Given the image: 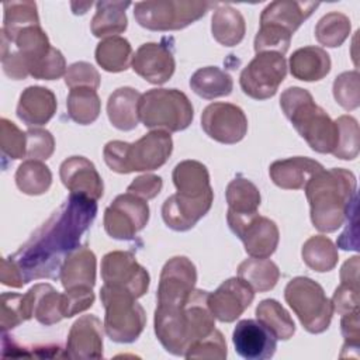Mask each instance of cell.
I'll return each mask as SVG.
<instances>
[{
    "mask_svg": "<svg viewBox=\"0 0 360 360\" xmlns=\"http://www.w3.org/2000/svg\"><path fill=\"white\" fill-rule=\"evenodd\" d=\"M97 214V202L70 193L51 218L8 259L24 284L38 278H56L65 259L79 248L82 235Z\"/></svg>",
    "mask_w": 360,
    "mask_h": 360,
    "instance_id": "1",
    "label": "cell"
},
{
    "mask_svg": "<svg viewBox=\"0 0 360 360\" xmlns=\"http://www.w3.org/2000/svg\"><path fill=\"white\" fill-rule=\"evenodd\" d=\"M215 329L208 308V291L193 290L188 300L177 307H156L155 333L160 345L174 356H184L188 347Z\"/></svg>",
    "mask_w": 360,
    "mask_h": 360,
    "instance_id": "2",
    "label": "cell"
},
{
    "mask_svg": "<svg viewBox=\"0 0 360 360\" xmlns=\"http://www.w3.org/2000/svg\"><path fill=\"white\" fill-rule=\"evenodd\" d=\"M356 176L340 167L322 169L307 183L305 195L311 208V221L321 232H335L356 210Z\"/></svg>",
    "mask_w": 360,
    "mask_h": 360,
    "instance_id": "3",
    "label": "cell"
},
{
    "mask_svg": "<svg viewBox=\"0 0 360 360\" xmlns=\"http://www.w3.org/2000/svg\"><path fill=\"white\" fill-rule=\"evenodd\" d=\"M280 107L311 149L319 153L333 152L338 143L336 122L315 104L309 91L301 87H288L281 93Z\"/></svg>",
    "mask_w": 360,
    "mask_h": 360,
    "instance_id": "4",
    "label": "cell"
},
{
    "mask_svg": "<svg viewBox=\"0 0 360 360\" xmlns=\"http://www.w3.org/2000/svg\"><path fill=\"white\" fill-rule=\"evenodd\" d=\"M173 141L166 131H150L138 141L128 143L110 141L105 143L103 156L105 165L115 173L150 172L162 167L170 158Z\"/></svg>",
    "mask_w": 360,
    "mask_h": 360,
    "instance_id": "5",
    "label": "cell"
},
{
    "mask_svg": "<svg viewBox=\"0 0 360 360\" xmlns=\"http://www.w3.org/2000/svg\"><path fill=\"white\" fill-rule=\"evenodd\" d=\"M139 121L152 131L179 132L186 129L193 118L194 108L188 97L177 89H152L141 96Z\"/></svg>",
    "mask_w": 360,
    "mask_h": 360,
    "instance_id": "6",
    "label": "cell"
},
{
    "mask_svg": "<svg viewBox=\"0 0 360 360\" xmlns=\"http://www.w3.org/2000/svg\"><path fill=\"white\" fill-rule=\"evenodd\" d=\"M100 298L105 309L104 330L117 343L135 342L146 325V314L129 292L104 284Z\"/></svg>",
    "mask_w": 360,
    "mask_h": 360,
    "instance_id": "7",
    "label": "cell"
},
{
    "mask_svg": "<svg viewBox=\"0 0 360 360\" xmlns=\"http://www.w3.org/2000/svg\"><path fill=\"white\" fill-rule=\"evenodd\" d=\"M284 298L309 333H322L329 328L333 315L332 302L312 278L298 276L290 280L284 290Z\"/></svg>",
    "mask_w": 360,
    "mask_h": 360,
    "instance_id": "8",
    "label": "cell"
},
{
    "mask_svg": "<svg viewBox=\"0 0 360 360\" xmlns=\"http://www.w3.org/2000/svg\"><path fill=\"white\" fill-rule=\"evenodd\" d=\"M211 1L162 0L139 1L134 6V17L138 24L150 31L183 30L205 15L214 7Z\"/></svg>",
    "mask_w": 360,
    "mask_h": 360,
    "instance_id": "9",
    "label": "cell"
},
{
    "mask_svg": "<svg viewBox=\"0 0 360 360\" xmlns=\"http://www.w3.org/2000/svg\"><path fill=\"white\" fill-rule=\"evenodd\" d=\"M287 75L284 55L277 52H262L243 68L239 83L246 96L255 100L273 97Z\"/></svg>",
    "mask_w": 360,
    "mask_h": 360,
    "instance_id": "10",
    "label": "cell"
},
{
    "mask_svg": "<svg viewBox=\"0 0 360 360\" xmlns=\"http://www.w3.org/2000/svg\"><path fill=\"white\" fill-rule=\"evenodd\" d=\"M226 221L231 231L243 242L249 256L257 259L270 257L278 245L280 233L274 221L255 214H235L228 211Z\"/></svg>",
    "mask_w": 360,
    "mask_h": 360,
    "instance_id": "11",
    "label": "cell"
},
{
    "mask_svg": "<svg viewBox=\"0 0 360 360\" xmlns=\"http://www.w3.org/2000/svg\"><path fill=\"white\" fill-rule=\"evenodd\" d=\"M149 221L146 200L125 193L114 198L104 211V229L114 239H132Z\"/></svg>",
    "mask_w": 360,
    "mask_h": 360,
    "instance_id": "12",
    "label": "cell"
},
{
    "mask_svg": "<svg viewBox=\"0 0 360 360\" xmlns=\"http://www.w3.org/2000/svg\"><path fill=\"white\" fill-rule=\"evenodd\" d=\"M101 277L104 284L124 290L132 297H142L149 288V273L131 252L114 250L101 260Z\"/></svg>",
    "mask_w": 360,
    "mask_h": 360,
    "instance_id": "13",
    "label": "cell"
},
{
    "mask_svg": "<svg viewBox=\"0 0 360 360\" xmlns=\"http://www.w3.org/2000/svg\"><path fill=\"white\" fill-rule=\"evenodd\" d=\"M197 270L186 256H174L162 269L158 285V305L177 307L186 304L194 290Z\"/></svg>",
    "mask_w": 360,
    "mask_h": 360,
    "instance_id": "14",
    "label": "cell"
},
{
    "mask_svg": "<svg viewBox=\"0 0 360 360\" xmlns=\"http://www.w3.org/2000/svg\"><path fill=\"white\" fill-rule=\"evenodd\" d=\"M201 127L211 139L232 145L245 138L248 118L243 110L235 104L212 103L201 114Z\"/></svg>",
    "mask_w": 360,
    "mask_h": 360,
    "instance_id": "15",
    "label": "cell"
},
{
    "mask_svg": "<svg viewBox=\"0 0 360 360\" xmlns=\"http://www.w3.org/2000/svg\"><path fill=\"white\" fill-rule=\"evenodd\" d=\"M255 298L253 288L240 277L225 280L214 292H208V308L221 322L236 321Z\"/></svg>",
    "mask_w": 360,
    "mask_h": 360,
    "instance_id": "16",
    "label": "cell"
},
{
    "mask_svg": "<svg viewBox=\"0 0 360 360\" xmlns=\"http://www.w3.org/2000/svg\"><path fill=\"white\" fill-rule=\"evenodd\" d=\"M232 342L236 353L248 360L273 357L277 349L276 336L257 319H242L236 323Z\"/></svg>",
    "mask_w": 360,
    "mask_h": 360,
    "instance_id": "17",
    "label": "cell"
},
{
    "mask_svg": "<svg viewBox=\"0 0 360 360\" xmlns=\"http://www.w3.org/2000/svg\"><path fill=\"white\" fill-rule=\"evenodd\" d=\"M131 66L146 82L163 84L173 76L176 62L167 46L158 42H148L142 44L132 55Z\"/></svg>",
    "mask_w": 360,
    "mask_h": 360,
    "instance_id": "18",
    "label": "cell"
},
{
    "mask_svg": "<svg viewBox=\"0 0 360 360\" xmlns=\"http://www.w3.org/2000/svg\"><path fill=\"white\" fill-rule=\"evenodd\" d=\"M59 176L63 186L73 194L86 195L94 201L103 197V180L93 162L83 156H70L63 160Z\"/></svg>",
    "mask_w": 360,
    "mask_h": 360,
    "instance_id": "19",
    "label": "cell"
},
{
    "mask_svg": "<svg viewBox=\"0 0 360 360\" xmlns=\"http://www.w3.org/2000/svg\"><path fill=\"white\" fill-rule=\"evenodd\" d=\"M65 357L68 359H101L103 325L94 315H83L72 325Z\"/></svg>",
    "mask_w": 360,
    "mask_h": 360,
    "instance_id": "20",
    "label": "cell"
},
{
    "mask_svg": "<svg viewBox=\"0 0 360 360\" xmlns=\"http://www.w3.org/2000/svg\"><path fill=\"white\" fill-rule=\"evenodd\" d=\"M212 200L214 198L193 200L176 193L165 200L162 205V218L173 231H188L210 211Z\"/></svg>",
    "mask_w": 360,
    "mask_h": 360,
    "instance_id": "21",
    "label": "cell"
},
{
    "mask_svg": "<svg viewBox=\"0 0 360 360\" xmlns=\"http://www.w3.org/2000/svg\"><path fill=\"white\" fill-rule=\"evenodd\" d=\"M323 166L305 156H294L276 160L270 165L269 174L276 186L284 190H300L307 186L314 174L321 172Z\"/></svg>",
    "mask_w": 360,
    "mask_h": 360,
    "instance_id": "22",
    "label": "cell"
},
{
    "mask_svg": "<svg viewBox=\"0 0 360 360\" xmlns=\"http://www.w3.org/2000/svg\"><path fill=\"white\" fill-rule=\"evenodd\" d=\"M55 94L41 86L27 87L18 100L17 117L28 127L46 124L56 112Z\"/></svg>",
    "mask_w": 360,
    "mask_h": 360,
    "instance_id": "23",
    "label": "cell"
},
{
    "mask_svg": "<svg viewBox=\"0 0 360 360\" xmlns=\"http://www.w3.org/2000/svg\"><path fill=\"white\" fill-rule=\"evenodd\" d=\"M318 6L314 1H273L262 11L260 25L276 27L292 35Z\"/></svg>",
    "mask_w": 360,
    "mask_h": 360,
    "instance_id": "24",
    "label": "cell"
},
{
    "mask_svg": "<svg viewBox=\"0 0 360 360\" xmlns=\"http://www.w3.org/2000/svg\"><path fill=\"white\" fill-rule=\"evenodd\" d=\"M96 255L87 246H79L62 264L59 278L63 288H93L96 284Z\"/></svg>",
    "mask_w": 360,
    "mask_h": 360,
    "instance_id": "25",
    "label": "cell"
},
{
    "mask_svg": "<svg viewBox=\"0 0 360 360\" xmlns=\"http://www.w3.org/2000/svg\"><path fill=\"white\" fill-rule=\"evenodd\" d=\"M177 194L193 198H214L210 184V173L198 160H183L176 165L172 174Z\"/></svg>",
    "mask_w": 360,
    "mask_h": 360,
    "instance_id": "26",
    "label": "cell"
},
{
    "mask_svg": "<svg viewBox=\"0 0 360 360\" xmlns=\"http://www.w3.org/2000/svg\"><path fill=\"white\" fill-rule=\"evenodd\" d=\"M141 93L132 87H120L107 101V115L112 127L120 131H132L139 122Z\"/></svg>",
    "mask_w": 360,
    "mask_h": 360,
    "instance_id": "27",
    "label": "cell"
},
{
    "mask_svg": "<svg viewBox=\"0 0 360 360\" xmlns=\"http://www.w3.org/2000/svg\"><path fill=\"white\" fill-rule=\"evenodd\" d=\"M330 70V58L319 46H304L290 56L291 75L302 82H318Z\"/></svg>",
    "mask_w": 360,
    "mask_h": 360,
    "instance_id": "28",
    "label": "cell"
},
{
    "mask_svg": "<svg viewBox=\"0 0 360 360\" xmlns=\"http://www.w3.org/2000/svg\"><path fill=\"white\" fill-rule=\"evenodd\" d=\"M32 307V315L42 325H53L63 316V294L51 284L39 283L27 291Z\"/></svg>",
    "mask_w": 360,
    "mask_h": 360,
    "instance_id": "29",
    "label": "cell"
},
{
    "mask_svg": "<svg viewBox=\"0 0 360 360\" xmlns=\"http://www.w3.org/2000/svg\"><path fill=\"white\" fill-rule=\"evenodd\" d=\"M91 20V34L97 38H111L124 32L128 25L125 10L129 1H98Z\"/></svg>",
    "mask_w": 360,
    "mask_h": 360,
    "instance_id": "30",
    "label": "cell"
},
{
    "mask_svg": "<svg viewBox=\"0 0 360 360\" xmlns=\"http://www.w3.org/2000/svg\"><path fill=\"white\" fill-rule=\"evenodd\" d=\"M245 31V18L236 8L222 4L214 11L211 18V32L218 44L224 46H235L243 39Z\"/></svg>",
    "mask_w": 360,
    "mask_h": 360,
    "instance_id": "31",
    "label": "cell"
},
{
    "mask_svg": "<svg viewBox=\"0 0 360 360\" xmlns=\"http://www.w3.org/2000/svg\"><path fill=\"white\" fill-rule=\"evenodd\" d=\"M190 87L197 96L205 100H214L229 96L233 89V80L229 73L218 66H205L193 73Z\"/></svg>",
    "mask_w": 360,
    "mask_h": 360,
    "instance_id": "32",
    "label": "cell"
},
{
    "mask_svg": "<svg viewBox=\"0 0 360 360\" xmlns=\"http://www.w3.org/2000/svg\"><path fill=\"white\" fill-rule=\"evenodd\" d=\"M238 277L246 281L253 291L264 292L274 288L280 277V270L277 264L269 259L252 257L238 266Z\"/></svg>",
    "mask_w": 360,
    "mask_h": 360,
    "instance_id": "33",
    "label": "cell"
},
{
    "mask_svg": "<svg viewBox=\"0 0 360 360\" xmlns=\"http://www.w3.org/2000/svg\"><path fill=\"white\" fill-rule=\"evenodd\" d=\"M132 60V48L128 39L111 37L103 39L96 48V62L105 72H124Z\"/></svg>",
    "mask_w": 360,
    "mask_h": 360,
    "instance_id": "34",
    "label": "cell"
},
{
    "mask_svg": "<svg viewBox=\"0 0 360 360\" xmlns=\"http://www.w3.org/2000/svg\"><path fill=\"white\" fill-rule=\"evenodd\" d=\"M301 255L304 263L318 273L330 271L339 259L338 248L323 235H314L308 238L302 245Z\"/></svg>",
    "mask_w": 360,
    "mask_h": 360,
    "instance_id": "35",
    "label": "cell"
},
{
    "mask_svg": "<svg viewBox=\"0 0 360 360\" xmlns=\"http://www.w3.org/2000/svg\"><path fill=\"white\" fill-rule=\"evenodd\" d=\"M256 318L276 336V339L287 340L295 333L292 318L276 300H263L256 307Z\"/></svg>",
    "mask_w": 360,
    "mask_h": 360,
    "instance_id": "36",
    "label": "cell"
},
{
    "mask_svg": "<svg viewBox=\"0 0 360 360\" xmlns=\"http://www.w3.org/2000/svg\"><path fill=\"white\" fill-rule=\"evenodd\" d=\"M66 107L69 117L75 122L80 125H89L98 118L101 101L96 90L89 87H76L70 89Z\"/></svg>",
    "mask_w": 360,
    "mask_h": 360,
    "instance_id": "37",
    "label": "cell"
},
{
    "mask_svg": "<svg viewBox=\"0 0 360 360\" xmlns=\"http://www.w3.org/2000/svg\"><path fill=\"white\" fill-rule=\"evenodd\" d=\"M15 184L24 194L41 195L51 187L52 173L41 160L28 159L18 166L15 172Z\"/></svg>",
    "mask_w": 360,
    "mask_h": 360,
    "instance_id": "38",
    "label": "cell"
},
{
    "mask_svg": "<svg viewBox=\"0 0 360 360\" xmlns=\"http://www.w3.org/2000/svg\"><path fill=\"white\" fill-rule=\"evenodd\" d=\"M226 202L231 212L235 214H255L260 205L259 188L245 177H235L229 181L225 191Z\"/></svg>",
    "mask_w": 360,
    "mask_h": 360,
    "instance_id": "39",
    "label": "cell"
},
{
    "mask_svg": "<svg viewBox=\"0 0 360 360\" xmlns=\"http://www.w3.org/2000/svg\"><path fill=\"white\" fill-rule=\"evenodd\" d=\"M4 18L1 35L13 38L18 31L31 25H41L34 1H7L3 4Z\"/></svg>",
    "mask_w": 360,
    "mask_h": 360,
    "instance_id": "40",
    "label": "cell"
},
{
    "mask_svg": "<svg viewBox=\"0 0 360 360\" xmlns=\"http://www.w3.org/2000/svg\"><path fill=\"white\" fill-rule=\"evenodd\" d=\"M350 20L339 11L325 14L315 27L316 41L328 48L340 46L350 34Z\"/></svg>",
    "mask_w": 360,
    "mask_h": 360,
    "instance_id": "41",
    "label": "cell"
},
{
    "mask_svg": "<svg viewBox=\"0 0 360 360\" xmlns=\"http://www.w3.org/2000/svg\"><path fill=\"white\" fill-rule=\"evenodd\" d=\"M0 304H1L0 326L3 332L13 329L34 316L32 307L27 292L25 294L3 292L0 298Z\"/></svg>",
    "mask_w": 360,
    "mask_h": 360,
    "instance_id": "42",
    "label": "cell"
},
{
    "mask_svg": "<svg viewBox=\"0 0 360 360\" xmlns=\"http://www.w3.org/2000/svg\"><path fill=\"white\" fill-rule=\"evenodd\" d=\"M338 127V143L332 155L343 159L352 160L359 155V124L350 115H340L335 120Z\"/></svg>",
    "mask_w": 360,
    "mask_h": 360,
    "instance_id": "43",
    "label": "cell"
},
{
    "mask_svg": "<svg viewBox=\"0 0 360 360\" xmlns=\"http://www.w3.org/2000/svg\"><path fill=\"white\" fill-rule=\"evenodd\" d=\"M0 149L10 159H22L27 155V134L7 118L0 120Z\"/></svg>",
    "mask_w": 360,
    "mask_h": 360,
    "instance_id": "44",
    "label": "cell"
},
{
    "mask_svg": "<svg viewBox=\"0 0 360 360\" xmlns=\"http://www.w3.org/2000/svg\"><path fill=\"white\" fill-rule=\"evenodd\" d=\"M333 97L345 110H356L360 104L359 72H343L333 82Z\"/></svg>",
    "mask_w": 360,
    "mask_h": 360,
    "instance_id": "45",
    "label": "cell"
},
{
    "mask_svg": "<svg viewBox=\"0 0 360 360\" xmlns=\"http://www.w3.org/2000/svg\"><path fill=\"white\" fill-rule=\"evenodd\" d=\"M186 359H217L224 360L226 357V342L224 335L214 329L205 338L194 342L184 354Z\"/></svg>",
    "mask_w": 360,
    "mask_h": 360,
    "instance_id": "46",
    "label": "cell"
},
{
    "mask_svg": "<svg viewBox=\"0 0 360 360\" xmlns=\"http://www.w3.org/2000/svg\"><path fill=\"white\" fill-rule=\"evenodd\" d=\"M291 37L288 32L270 27V25H260L256 37H255V52H277L280 55H285L290 48Z\"/></svg>",
    "mask_w": 360,
    "mask_h": 360,
    "instance_id": "47",
    "label": "cell"
},
{
    "mask_svg": "<svg viewBox=\"0 0 360 360\" xmlns=\"http://www.w3.org/2000/svg\"><path fill=\"white\" fill-rule=\"evenodd\" d=\"M27 155L32 160H46L55 150V139L48 129L30 128L27 132Z\"/></svg>",
    "mask_w": 360,
    "mask_h": 360,
    "instance_id": "48",
    "label": "cell"
},
{
    "mask_svg": "<svg viewBox=\"0 0 360 360\" xmlns=\"http://www.w3.org/2000/svg\"><path fill=\"white\" fill-rule=\"evenodd\" d=\"M66 69V60L62 52L52 46L49 52L32 68L30 75L39 80H55L65 76Z\"/></svg>",
    "mask_w": 360,
    "mask_h": 360,
    "instance_id": "49",
    "label": "cell"
},
{
    "mask_svg": "<svg viewBox=\"0 0 360 360\" xmlns=\"http://www.w3.org/2000/svg\"><path fill=\"white\" fill-rule=\"evenodd\" d=\"M65 83L70 89L89 87L96 90L100 86V73L91 63L75 62L66 69Z\"/></svg>",
    "mask_w": 360,
    "mask_h": 360,
    "instance_id": "50",
    "label": "cell"
},
{
    "mask_svg": "<svg viewBox=\"0 0 360 360\" xmlns=\"http://www.w3.org/2000/svg\"><path fill=\"white\" fill-rule=\"evenodd\" d=\"M94 302L93 288L65 290L63 292V316L72 318L89 309Z\"/></svg>",
    "mask_w": 360,
    "mask_h": 360,
    "instance_id": "51",
    "label": "cell"
},
{
    "mask_svg": "<svg viewBox=\"0 0 360 360\" xmlns=\"http://www.w3.org/2000/svg\"><path fill=\"white\" fill-rule=\"evenodd\" d=\"M332 307L340 315L359 311V285L340 283L332 297Z\"/></svg>",
    "mask_w": 360,
    "mask_h": 360,
    "instance_id": "52",
    "label": "cell"
},
{
    "mask_svg": "<svg viewBox=\"0 0 360 360\" xmlns=\"http://www.w3.org/2000/svg\"><path fill=\"white\" fill-rule=\"evenodd\" d=\"M162 186H163L162 177L148 173V174H142V176L136 177L128 186L127 191L131 194H135L139 198L150 200V198H155L160 193Z\"/></svg>",
    "mask_w": 360,
    "mask_h": 360,
    "instance_id": "53",
    "label": "cell"
},
{
    "mask_svg": "<svg viewBox=\"0 0 360 360\" xmlns=\"http://www.w3.org/2000/svg\"><path fill=\"white\" fill-rule=\"evenodd\" d=\"M342 335L345 338L343 350L353 349L357 352L360 343V322H359V311L342 315L340 321Z\"/></svg>",
    "mask_w": 360,
    "mask_h": 360,
    "instance_id": "54",
    "label": "cell"
},
{
    "mask_svg": "<svg viewBox=\"0 0 360 360\" xmlns=\"http://www.w3.org/2000/svg\"><path fill=\"white\" fill-rule=\"evenodd\" d=\"M0 280L4 285L20 288L24 285V281L20 276V271L17 270L15 264L8 259L4 257L1 260V270H0Z\"/></svg>",
    "mask_w": 360,
    "mask_h": 360,
    "instance_id": "55",
    "label": "cell"
},
{
    "mask_svg": "<svg viewBox=\"0 0 360 360\" xmlns=\"http://www.w3.org/2000/svg\"><path fill=\"white\" fill-rule=\"evenodd\" d=\"M340 283L359 285V256L346 260L340 269Z\"/></svg>",
    "mask_w": 360,
    "mask_h": 360,
    "instance_id": "56",
    "label": "cell"
}]
</instances>
